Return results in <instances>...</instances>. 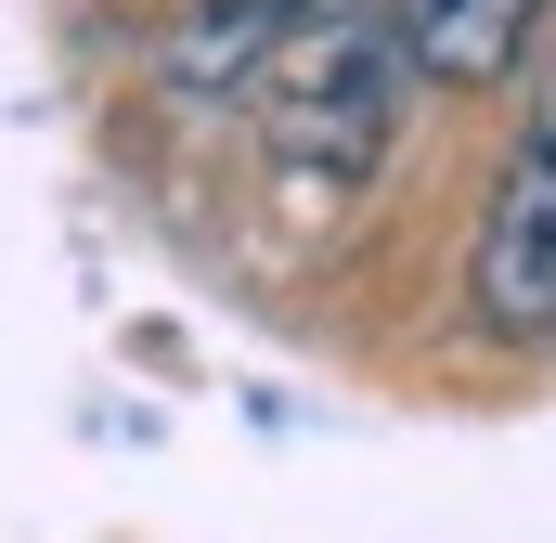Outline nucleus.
Instances as JSON below:
<instances>
[{
	"label": "nucleus",
	"instance_id": "obj_1",
	"mask_svg": "<svg viewBox=\"0 0 556 543\" xmlns=\"http://www.w3.org/2000/svg\"><path fill=\"white\" fill-rule=\"evenodd\" d=\"M402 65L415 52H402L389 0H298V26L273 39V65H260L285 181H324V194L376 181V155L402 130Z\"/></svg>",
	"mask_w": 556,
	"mask_h": 543
},
{
	"label": "nucleus",
	"instance_id": "obj_2",
	"mask_svg": "<svg viewBox=\"0 0 556 543\" xmlns=\"http://www.w3.org/2000/svg\"><path fill=\"white\" fill-rule=\"evenodd\" d=\"M466 324L505 350L556 337V91L518 117L492 194H479V247H466Z\"/></svg>",
	"mask_w": 556,
	"mask_h": 543
},
{
	"label": "nucleus",
	"instance_id": "obj_3",
	"mask_svg": "<svg viewBox=\"0 0 556 543\" xmlns=\"http://www.w3.org/2000/svg\"><path fill=\"white\" fill-rule=\"evenodd\" d=\"M531 13L544 0H389L415 78H440V91H505L518 52H531Z\"/></svg>",
	"mask_w": 556,
	"mask_h": 543
}]
</instances>
